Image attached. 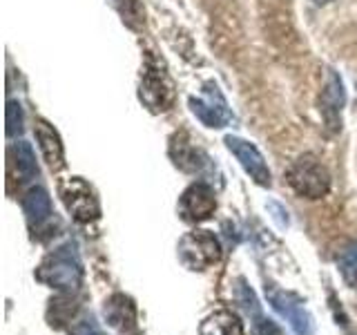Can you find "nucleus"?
<instances>
[{
    "label": "nucleus",
    "instance_id": "nucleus-10",
    "mask_svg": "<svg viewBox=\"0 0 357 335\" xmlns=\"http://www.w3.org/2000/svg\"><path fill=\"white\" fill-rule=\"evenodd\" d=\"M103 313H105L107 324L116 331L130 333V331H134V327H137V306H134V302L123 293L112 295L105 302Z\"/></svg>",
    "mask_w": 357,
    "mask_h": 335
},
{
    "label": "nucleus",
    "instance_id": "nucleus-14",
    "mask_svg": "<svg viewBox=\"0 0 357 335\" xmlns=\"http://www.w3.org/2000/svg\"><path fill=\"white\" fill-rule=\"evenodd\" d=\"M199 335H243V324L232 311H217L201 322Z\"/></svg>",
    "mask_w": 357,
    "mask_h": 335
},
{
    "label": "nucleus",
    "instance_id": "nucleus-9",
    "mask_svg": "<svg viewBox=\"0 0 357 335\" xmlns=\"http://www.w3.org/2000/svg\"><path fill=\"white\" fill-rule=\"evenodd\" d=\"M346 103V92H344V83L342 78L328 70L326 74V85L321 89V98H319V110L321 117L326 121V126L331 132H337L342 128V107Z\"/></svg>",
    "mask_w": 357,
    "mask_h": 335
},
{
    "label": "nucleus",
    "instance_id": "nucleus-8",
    "mask_svg": "<svg viewBox=\"0 0 357 335\" xmlns=\"http://www.w3.org/2000/svg\"><path fill=\"white\" fill-rule=\"evenodd\" d=\"M178 210L188 221H204L217 210L215 190L208 184H192L185 188V193L178 199Z\"/></svg>",
    "mask_w": 357,
    "mask_h": 335
},
{
    "label": "nucleus",
    "instance_id": "nucleus-4",
    "mask_svg": "<svg viewBox=\"0 0 357 335\" xmlns=\"http://www.w3.org/2000/svg\"><path fill=\"white\" fill-rule=\"evenodd\" d=\"M266 295H268V302L273 304V308L282 318H286L290 329H293L297 335L315 333V320H312L310 311L304 306V302H301L295 293H288V290H282L277 286H266Z\"/></svg>",
    "mask_w": 357,
    "mask_h": 335
},
{
    "label": "nucleus",
    "instance_id": "nucleus-22",
    "mask_svg": "<svg viewBox=\"0 0 357 335\" xmlns=\"http://www.w3.org/2000/svg\"><path fill=\"white\" fill-rule=\"evenodd\" d=\"M315 5H328V3H333V0H312Z\"/></svg>",
    "mask_w": 357,
    "mask_h": 335
},
{
    "label": "nucleus",
    "instance_id": "nucleus-1",
    "mask_svg": "<svg viewBox=\"0 0 357 335\" xmlns=\"http://www.w3.org/2000/svg\"><path fill=\"white\" fill-rule=\"evenodd\" d=\"M36 279L59 290H76L83 284V266L72 246L54 251L36 268Z\"/></svg>",
    "mask_w": 357,
    "mask_h": 335
},
{
    "label": "nucleus",
    "instance_id": "nucleus-3",
    "mask_svg": "<svg viewBox=\"0 0 357 335\" xmlns=\"http://www.w3.org/2000/svg\"><path fill=\"white\" fill-rule=\"evenodd\" d=\"M178 260L190 271H206L221 260V244L210 230H192L178 241Z\"/></svg>",
    "mask_w": 357,
    "mask_h": 335
},
{
    "label": "nucleus",
    "instance_id": "nucleus-6",
    "mask_svg": "<svg viewBox=\"0 0 357 335\" xmlns=\"http://www.w3.org/2000/svg\"><path fill=\"white\" fill-rule=\"evenodd\" d=\"M190 110L192 114L208 128H223L232 119L226 98L221 96L219 87L215 83L206 85V98H190Z\"/></svg>",
    "mask_w": 357,
    "mask_h": 335
},
{
    "label": "nucleus",
    "instance_id": "nucleus-7",
    "mask_svg": "<svg viewBox=\"0 0 357 335\" xmlns=\"http://www.w3.org/2000/svg\"><path fill=\"white\" fill-rule=\"evenodd\" d=\"M226 145H228V150L237 156V161L241 163L243 170L250 174V179L255 184H259L264 188H271V184H273L271 170H268L261 152L257 150L250 141H243L239 137H226Z\"/></svg>",
    "mask_w": 357,
    "mask_h": 335
},
{
    "label": "nucleus",
    "instance_id": "nucleus-15",
    "mask_svg": "<svg viewBox=\"0 0 357 335\" xmlns=\"http://www.w3.org/2000/svg\"><path fill=\"white\" fill-rule=\"evenodd\" d=\"M170 156L174 159V165H176V168H181V170H185V172H197L199 168H201V161H199L201 152L195 150L192 145L185 143L183 139H178V137L172 139Z\"/></svg>",
    "mask_w": 357,
    "mask_h": 335
},
{
    "label": "nucleus",
    "instance_id": "nucleus-5",
    "mask_svg": "<svg viewBox=\"0 0 357 335\" xmlns=\"http://www.w3.org/2000/svg\"><path fill=\"white\" fill-rule=\"evenodd\" d=\"M61 197L65 201L67 210L72 212V217L76 221H94L98 217V199L94 195V190L89 188L83 179H70V181H65L61 186Z\"/></svg>",
    "mask_w": 357,
    "mask_h": 335
},
{
    "label": "nucleus",
    "instance_id": "nucleus-12",
    "mask_svg": "<svg viewBox=\"0 0 357 335\" xmlns=\"http://www.w3.org/2000/svg\"><path fill=\"white\" fill-rule=\"evenodd\" d=\"M33 132H36L40 152L45 156V161L50 163L52 170H59V168H63L65 152H63V143H61L59 132H56L47 121H36V128H33Z\"/></svg>",
    "mask_w": 357,
    "mask_h": 335
},
{
    "label": "nucleus",
    "instance_id": "nucleus-2",
    "mask_svg": "<svg viewBox=\"0 0 357 335\" xmlns=\"http://www.w3.org/2000/svg\"><path fill=\"white\" fill-rule=\"evenodd\" d=\"M288 184L299 197L306 199H321L331 190V174L317 156L304 154L290 165L288 170Z\"/></svg>",
    "mask_w": 357,
    "mask_h": 335
},
{
    "label": "nucleus",
    "instance_id": "nucleus-19",
    "mask_svg": "<svg viewBox=\"0 0 357 335\" xmlns=\"http://www.w3.org/2000/svg\"><path fill=\"white\" fill-rule=\"evenodd\" d=\"M50 324L52 327H61L63 322H67L72 318V313H74V308L76 306H72L74 302H67V299H52L50 302Z\"/></svg>",
    "mask_w": 357,
    "mask_h": 335
},
{
    "label": "nucleus",
    "instance_id": "nucleus-20",
    "mask_svg": "<svg viewBox=\"0 0 357 335\" xmlns=\"http://www.w3.org/2000/svg\"><path fill=\"white\" fill-rule=\"evenodd\" d=\"M72 335H103V333H100V329L96 327V322L92 318H85L74 324Z\"/></svg>",
    "mask_w": 357,
    "mask_h": 335
},
{
    "label": "nucleus",
    "instance_id": "nucleus-18",
    "mask_svg": "<svg viewBox=\"0 0 357 335\" xmlns=\"http://www.w3.org/2000/svg\"><path fill=\"white\" fill-rule=\"evenodd\" d=\"M25 126V114H22V107L18 100H9L7 103V137H16L22 132Z\"/></svg>",
    "mask_w": 357,
    "mask_h": 335
},
{
    "label": "nucleus",
    "instance_id": "nucleus-16",
    "mask_svg": "<svg viewBox=\"0 0 357 335\" xmlns=\"http://www.w3.org/2000/svg\"><path fill=\"white\" fill-rule=\"evenodd\" d=\"M11 154H14V165H16V172L20 177V181H29L38 174V165H36V156H33L31 145L20 141L11 148Z\"/></svg>",
    "mask_w": 357,
    "mask_h": 335
},
{
    "label": "nucleus",
    "instance_id": "nucleus-21",
    "mask_svg": "<svg viewBox=\"0 0 357 335\" xmlns=\"http://www.w3.org/2000/svg\"><path fill=\"white\" fill-rule=\"evenodd\" d=\"M268 208H271V210H275V212H277V215H273V217L277 219V223H279V226H282V228H286V226H288V217H282V215H284L282 206H277V204H271V206H268Z\"/></svg>",
    "mask_w": 357,
    "mask_h": 335
},
{
    "label": "nucleus",
    "instance_id": "nucleus-17",
    "mask_svg": "<svg viewBox=\"0 0 357 335\" xmlns=\"http://www.w3.org/2000/svg\"><path fill=\"white\" fill-rule=\"evenodd\" d=\"M337 266H340L344 282L351 288H357V241L344 246L337 257Z\"/></svg>",
    "mask_w": 357,
    "mask_h": 335
},
{
    "label": "nucleus",
    "instance_id": "nucleus-11",
    "mask_svg": "<svg viewBox=\"0 0 357 335\" xmlns=\"http://www.w3.org/2000/svg\"><path fill=\"white\" fill-rule=\"evenodd\" d=\"M237 299L241 308L248 313L250 320H252V331L255 335H282V331L277 329V324L273 320H268L264 313H261V306H259V299H257V295L252 293L250 286H245L243 279H239L237 282Z\"/></svg>",
    "mask_w": 357,
    "mask_h": 335
},
{
    "label": "nucleus",
    "instance_id": "nucleus-13",
    "mask_svg": "<svg viewBox=\"0 0 357 335\" xmlns=\"http://www.w3.org/2000/svg\"><path fill=\"white\" fill-rule=\"evenodd\" d=\"M22 210L29 221V226H40L52 217V199L47 195V190L36 186L29 188L25 197H22Z\"/></svg>",
    "mask_w": 357,
    "mask_h": 335
}]
</instances>
